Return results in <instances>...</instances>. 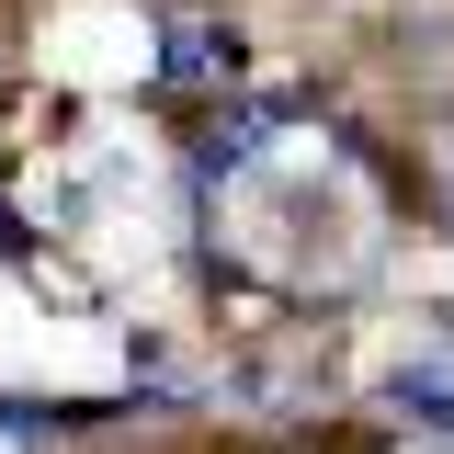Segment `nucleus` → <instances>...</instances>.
Returning a JSON list of instances; mask_svg holds the SVG:
<instances>
[{"label":"nucleus","instance_id":"obj_1","mask_svg":"<svg viewBox=\"0 0 454 454\" xmlns=\"http://www.w3.org/2000/svg\"><path fill=\"white\" fill-rule=\"evenodd\" d=\"M160 68L170 80H239V35H227V23H170Z\"/></svg>","mask_w":454,"mask_h":454},{"label":"nucleus","instance_id":"obj_2","mask_svg":"<svg viewBox=\"0 0 454 454\" xmlns=\"http://www.w3.org/2000/svg\"><path fill=\"white\" fill-rule=\"evenodd\" d=\"M387 397H397V409H420V420H454V364H409Z\"/></svg>","mask_w":454,"mask_h":454}]
</instances>
